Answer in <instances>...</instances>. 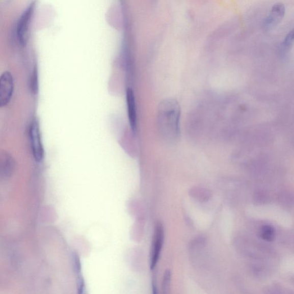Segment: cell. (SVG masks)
Instances as JSON below:
<instances>
[{
	"mask_svg": "<svg viewBox=\"0 0 294 294\" xmlns=\"http://www.w3.org/2000/svg\"><path fill=\"white\" fill-rule=\"evenodd\" d=\"M180 115V106L175 99H165L158 106L157 128L161 137L166 142H174L179 139Z\"/></svg>",
	"mask_w": 294,
	"mask_h": 294,
	"instance_id": "obj_1",
	"label": "cell"
},
{
	"mask_svg": "<svg viewBox=\"0 0 294 294\" xmlns=\"http://www.w3.org/2000/svg\"><path fill=\"white\" fill-rule=\"evenodd\" d=\"M286 14V7L282 3L274 4L266 16L263 24L264 30L269 32L274 30L283 20Z\"/></svg>",
	"mask_w": 294,
	"mask_h": 294,
	"instance_id": "obj_2",
	"label": "cell"
},
{
	"mask_svg": "<svg viewBox=\"0 0 294 294\" xmlns=\"http://www.w3.org/2000/svg\"><path fill=\"white\" fill-rule=\"evenodd\" d=\"M30 137L32 151L35 159L37 162L41 161L44 156V149L40 136L39 125L36 120H34L31 124Z\"/></svg>",
	"mask_w": 294,
	"mask_h": 294,
	"instance_id": "obj_3",
	"label": "cell"
},
{
	"mask_svg": "<svg viewBox=\"0 0 294 294\" xmlns=\"http://www.w3.org/2000/svg\"><path fill=\"white\" fill-rule=\"evenodd\" d=\"M14 89V83L10 72H5L0 76V108L10 102Z\"/></svg>",
	"mask_w": 294,
	"mask_h": 294,
	"instance_id": "obj_4",
	"label": "cell"
},
{
	"mask_svg": "<svg viewBox=\"0 0 294 294\" xmlns=\"http://www.w3.org/2000/svg\"><path fill=\"white\" fill-rule=\"evenodd\" d=\"M35 7V2L31 3V5L26 9L24 13H22L19 21L18 22L17 36L18 40H19L20 43L22 45H25L26 43V34L27 32H28L31 17L33 15Z\"/></svg>",
	"mask_w": 294,
	"mask_h": 294,
	"instance_id": "obj_5",
	"label": "cell"
},
{
	"mask_svg": "<svg viewBox=\"0 0 294 294\" xmlns=\"http://www.w3.org/2000/svg\"><path fill=\"white\" fill-rule=\"evenodd\" d=\"M164 242V229L161 223H158L153 237V246L152 249L151 254V269L152 270L155 268L158 259L159 258L163 244Z\"/></svg>",
	"mask_w": 294,
	"mask_h": 294,
	"instance_id": "obj_6",
	"label": "cell"
},
{
	"mask_svg": "<svg viewBox=\"0 0 294 294\" xmlns=\"http://www.w3.org/2000/svg\"><path fill=\"white\" fill-rule=\"evenodd\" d=\"M126 100L127 104L128 115L131 130L133 133L137 130V112L135 97L132 89L128 88L126 93Z\"/></svg>",
	"mask_w": 294,
	"mask_h": 294,
	"instance_id": "obj_7",
	"label": "cell"
},
{
	"mask_svg": "<svg viewBox=\"0 0 294 294\" xmlns=\"http://www.w3.org/2000/svg\"><path fill=\"white\" fill-rule=\"evenodd\" d=\"M14 167V161L11 156L5 151H0V176L11 175Z\"/></svg>",
	"mask_w": 294,
	"mask_h": 294,
	"instance_id": "obj_8",
	"label": "cell"
},
{
	"mask_svg": "<svg viewBox=\"0 0 294 294\" xmlns=\"http://www.w3.org/2000/svg\"><path fill=\"white\" fill-rule=\"evenodd\" d=\"M293 43V30L289 31L280 45L279 52L280 56L284 57L291 50Z\"/></svg>",
	"mask_w": 294,
	"mask_h": 294,
	"instance_id": "obj_9",
	"label": "cell"
},
{
	"mask_svg": "<svg viewBox=\"0 0 294 294\" xmlns=\"http://www.w3.org/2000/svg\"><path fill=\"white\" fill-rule=\"evenodd\" d=\"M275 230L272 226L264 225L260 229V236L266 242H273L275 239Z\"/></svg>",
	"mask_w": 294,
	"mask_h": 294,
	"instance_id": "obj_10",
	"label": "cell"
},
{
	"mask_svg": "<svg viewBox=\"0 0 294 294\" xmlns=\"http://www.w3.org/2000/svg\"><path fill=\"white\" fill-rule=\"evenodd\" d=\"M191 194L193 197L201 202L207 201L210 197L209 191L200 188H193Z\"/></svg>",
	"mask_w": 294,
	"mask_h": 294,
	"instance_id": "obj_11",
	"label": "cell"
},
{
	"mask_svg": "<svg viewBox=\"0 0 294 294\" xmlns=\"http://www.w3.org/2000/svg\"><path fill=\"white\" fill-rule=\"evenodd\" d=\"M171 278V273L169 270H167L164 274V280H163L162 289L165 293H168L170 290Z\"/></svg>",
	"mask_w": 294,
	"mask_h": 294,
	"instance_id": "obj_12",
	"label": "cell"
},
{
	"mask_svg": "<svg viewBox=\"0 0 294 294\" xmlns=\"http://www.w3.org/2000/svg\"><path fill=\"white\" fill-rule=\"evenodd\" d=\"M150 1L153 3H156L158 0H150Z\"/></svg>",
	"mask_w": 294,
	"mask_h": 294,
	"instance_id": "obj_13",
	"label": "cell"
}]
</instances>
